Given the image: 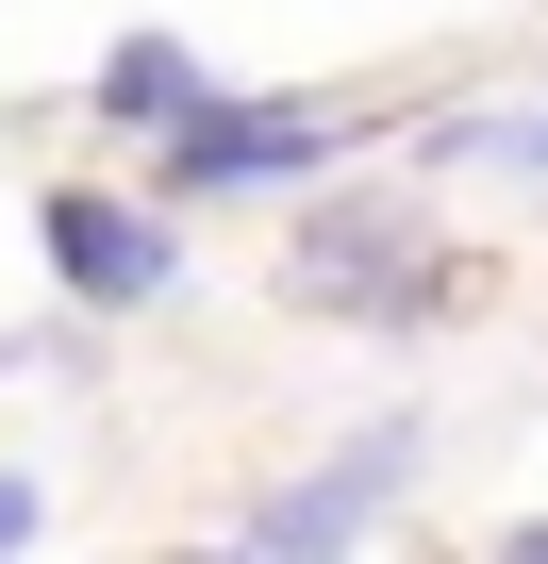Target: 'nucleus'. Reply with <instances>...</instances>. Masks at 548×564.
<instances>
[{"mask_svg":"<svg viewBox=\"0 0 548 564\" xmlns=\"http://www.w3.org/2000/svg\"><path fill=\"white\" fill-rule=\"evenodd\" d=\"M283 300H316L350 333H449V316H482V249H449L383 183H300V216H283Z\"/></svg>","mask_w":548,"mask_h":564,"instance_id":"nucleus-1","label":"nucleus"},{"mask_svg":"<svg viewBox=\"0 0 548 564\" xmlns=\"http://www.w3.org/2000/svg\"><path fill=\"white\" fill-rule=\"evenodd\" d=\"M366 133H383L366 100H249V84H233V100H200L183 133H150V166H166V199L200 216V199H283V183H333Z\"/></svg>","mask_w":548,"mask_h":564,"instance_id":"nucleus-2","label":"nucleus"},{"mask_svg":"<svg viewBox=\"0 0 548 564\" xmlns=\"http://www.w3.org/2000/svg\"><path fill=\"white\" fill-rule=\"evenodd\" d=\"M34 249H51V282L84 316H150V300H183V199L150 183H34Z\"/></svg>","mask_w":548,"mask_h":564,"instance_id":"nucleus-3","label":"nucleus"},{"mask_svg":"<svg viewBox=\"0 0 548 564\" xmlns=\"http://www.w3.org/2000/svg\"><path fill=\"white\" fill-rule=\"evenodd\" d=\"M416 465H432V432H416V415H366V432H350V448H316L283 498H249V514H233V547H249V564H316V547H366V531L416 498Z\"/></svg>","mask_w":548,"mask_h":564,"instance_id":"nucleus-4","label":"nucleus"},{"mask_svg":"<svg viewBox=\"0 0 548 564\" xmlns=\"http://www.w3.org/2000/svg\"><path fill=\"white\" fill-rule=\"evenodd\" d=\"M200 100H233V67H200L183 34H117L100 84H84V117H117V133H183Z\"/></svg>","mask_w":548,"mask_h":564,"instance_id":"nucleus-5","label":"nucleus"},{"mask_svg":"<svg viewBox=\"0 0 548 564\" xmlns=\"http://www.w3.org/2000/svg\"><path fill=\"white\" fill-rule=\"evenodd\" d=\"M18 547H51V481H34V465H0V564H18Z\"/></svg>","mask_w":548,"mask_h":564,"instance_id":"nucleus-6","label":"nucleus"}]
</instances>
